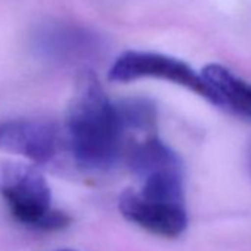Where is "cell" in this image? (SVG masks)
Returning <instances> with one entry per match:
<instances>
[{
    "label": "cell",
    "instance_id": "obj_3",
    "mask_svg": "<svg viewBox=\"0 0 251 251\" xmlns=\"http://www.w3.org/2000/svg\"><path fill=\"white\" fill-rule=\"evenodd\" d=\"M109 80L117 83H129L139 78H158L182 86L211 105L219 106L217 96L201 73H197L186 62L155 52L129 50L120 55L112 64Z\"/></svg>",
    "mask_w": 251,
    "mask_h": 251
},
{
    "label": "cell",
    "instance_id": "obj_10",
    "mask_svg": "<svg viewBox=\"0 0 251 251\" xmlns=\"http://www.w3.org/2000/svg\"><path fill=\"white\" fill-rule=\"evenodd\" d=\"M250 163H251V157H250Z\"/></svg>",
    "mask_w": 251,
    "mask_h": 251
},
{
    "label": "cell",
    "instance_id": "obj_5",
    "mask_svg": "<svg viewBox=\"0 0 251 251\" xmlns=\"http://www.w3.org/2000/svg\"><path fill=\"white\" fill-rule=\"evenodd\" d=\"M58 150L59 130L49 120L17 118L0 123V151L46 164L56 157Z\"/></svg>",
    "mask_w": 251,
    "mask_h": 251
},
{
    "label": "cell",
    "instance_id": "obj_9",
    "mask_svg": "<svg viewBox=\"0 0 251 251\" xmlns=\"http://www.w3.org/2000/svg\"><path fill=\"white\" fill-rule=\"evenodd\" d=\"M52 251H77V250H71V248H59V250H52Z\"/></svg>",
    "mask_w": 251,
    "mask_h": 251
},
{
    "label": "cell",
    "instance_id": "obj_8",
    "mask_svg": "<svg viewBox=\"0 0 251 251\" xmlns=\"http://www.w3.org/2000/svg\"><path fill=\"white\" fill-rule=\"evenodd\" d=\"M124 133L127 130L144 132L155 127V106L145 99H127L117 103Z\"/></svg>",
    "mask_w": 251,
    "mask_h": 251
},
{
    "label": "cell",
    "instance_id": "obj_1",
    "mask_svg": "<svg viewBox=\"0 0 251 251\" xmlns=\"http://www.w3.org/2000/svg\"><path fill=\"white\" fill-rule=\"evenodd\" d=\"M65 129L71 155L81 169L106 172L115 166L123 151L124 129L117 103L111 102L90 70L77 77Z\"/></svg>",
    "mask_w": 251,
    "mask_h": 251
},
{
    "label": "cell",
    "instance_id": "obj_7",
    "mask_svg": "<svg viewBox=\"0 0 251 251\" xmlns=\"http://www.w3.org/2000/svg\"><path fill=\"white\" fill-rule=\"evenodd\" d=\"M201 74L217 96L220 108L251 120V84L219 64L207 65Z\"/></svg>",
    "mask_w": 251,
    "mask_h": 251
},
{
    "label": "cell",
    "instance_id": "obj_4",
    "mask_svg": "<svg viewBox=\"0 0 251 251\" xmlns=\"http://www.w3.org/2000/svg\"><path fill=\"white\" fill-rule=\"evenodd\" d=\"M36 58L52 65H75L100 52L102 42L92 30L62 20H45L30 36Z\"/></svg>",
    "mask_w": 251,
    "mask_h": 251
},
{
    "label": "cell",
    "instance_id": "obj_2",
    "mask_svg": "<svg viewBox=\"0 0 251 251\" xmlns=\"http://www.w3.org/2000/svg\"><path fill=\"white\" fill-rule=\"evenodd\" d=\"M0 197L21 225L37 230H58L70 217L52 204V189L43 173L14 160H0Z\"/></svg>",
    "mask_w": 251,
    "mask_h": 251
},
{
    "label": "cell",
    "instance_id": "obj_6",
    "mask_svg": "<svg viewBox=\"0 0 251 251\" xmlns=\"http://www.w3.org/2000/svg\"><path fill=\"white\" fill-rule=\"evenodd\" d=\"M118 210L126 220L163 238L180 236L189 223L186 204L151 200L136 189H126L120 195Z\"/></svg>",
    "mask_w": 251,
    "mask_h": 251
}]
</instances>
